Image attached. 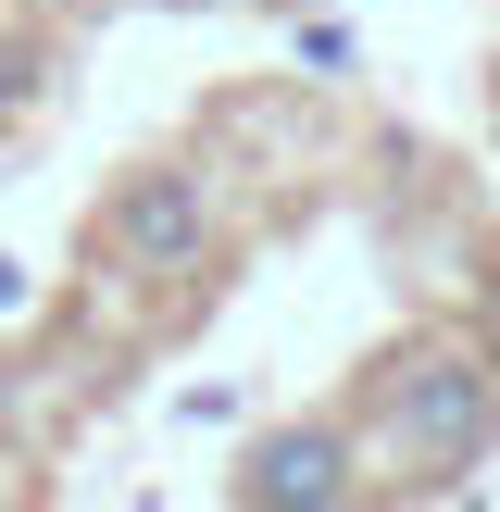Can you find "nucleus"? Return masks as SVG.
Instances as JSON below:
<instances>
[{"label": "nucleus", "instance_id": "1", "mask_svg": "<svg viewBox=\"0 0 500 512\" xmlns=\"http://www.w3.org/2000/svg\"><path fill=\"white\" fill-rule=\"evenodd\" d=\"M500 438V375L450 338H413L375 363V450H388L400 488H463Z\"/></svg>", "mask_w": 500, "mask_h": 512}, {"label": "nucleus", "instance_id": "2", "mask_svg": "<svg viewBox=\"0 0 500 512\" xmlns=\"http://www.w3.org/2000/svg\"><path fill=\"white\" fill-rule=\"evenodd\" d=\"M225 500L238 512H350L363 500V438L325 425V413H288V425H263L238 450V488Z\"/></svg>", "mask_w": 500, "mask_h": 512}, {"label": "nucleus", "instance_id": "3", "mask_svg": "<svg viewBox=\"0 0 500 512\" xmlns=\"http://www.w3.org/2000/svg\"><path fill=\"white\" fill-rule=\"evenodd\" d=\"M100 250L125 275H200L213 263V188L188 163H138L113 200H100Z\"/></svg>", "mask_w": 500, "mask_h": 512}, {"label": "nucleus", "instance_id": "4", "mask_svg": "<svg viewBox=\"0 0 500 512\" xmlns=\"http://www.w3.org/2000/svg\"><path fill=\"white\" fill-rule=\"evenodd\" d=\"M300 63H313V75H350V25H300Z\"/></svg>", "mask_w": 500, "mask_h": 512}, {"label": "nucleus", "instance_id": "5", "mask_svg": "<svg viewBox=\"0 0 500 512\" xmlns=\"http://www.w3.org/2000/svg\"><path fill=\"white\" fill-rule=\"evenodd\" d=\"M13 425H25V375H13V350H0V450H13Z\"/></svg>", "mask_w": 500, "mask_h": 512}, {"label": "nucleus", "instance_id": "6", "mask_svg": "<svg viewBox=\"0 0 500 512\" xmlns=\"http://www.w3.org/2000/svg\"><path fill=\"white\" fill-rule=\"evenodd\" d=\"M25 300H38V288H25V263L0 250V313H25Z\"/></svg>", "mask_w": 500, "mask_h": 512}, {"label": "nucleus", "instance_id": "7", "mask_svg": "<svg viewBox=\"0 0 500 512\" xmlns=\"http://www.w3.org/2000/svg\"><path fill=\"white\" fill-rule=\"evenodd\" d=\"M275 13H300V0H275Z\"/></svg>", "mask_w": 500, "mask_h": 512}]
</instances>
